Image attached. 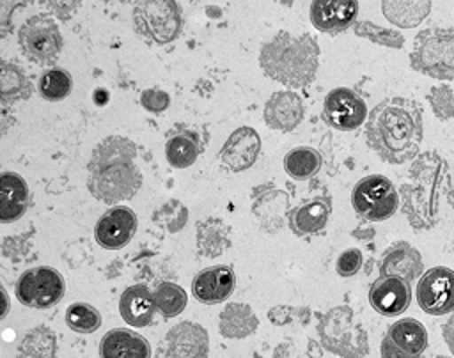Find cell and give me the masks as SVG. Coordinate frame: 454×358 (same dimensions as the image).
Here are the masks:
<instances>
[{"label": "cell", "mask_w": 454, "mask_h": 358, "mask_svg": "<svg viewBox=\"0 0 454 358\" xmlns=\"http://www.w3.org/2000/svg\"><path fill=\"white\" fill-rule=\"evenodd\" d=\"M367 145L387 163L415 160L424 138L422 108L408 97H387L378 103L365 122Z\"/></svg>", "instance_id": "6da1fadb"}, {"label": "cell", "mask_w": 454, "mask_h": 358, "mask_svg": "<svg viewBox=\"0 0 454 358\" xmlns=\"http://www.w3.org/2000/svg\"><path fill=\"white\" fill-rule=\"evenodd\" d=\"M135 156L137 147L129 138L114 135L101 140L87 165L90 193L105 204L131 198L142 186V174L135 165Z\"/></svg>", "instance_id": "7a4b0ae2"}, {"label": "cell", "mask_w": 454, "mask_h": 358, "mask_svg": "<svg viewBox=\"0 0 454 358\" xmlns=\"http://www.w3.org/2000/svg\"><path fill=\"white\" fill-rule=\"evenodd\" d=\"M447 161L434 151L419 154L399 186L401 209L415 230H429L440 220V198L450 188Z\"/></svg>", "instance_id": "3957f363"}, {"label": "cell", "mask_w": 454, "mask_h": 358, "mask_svg": "<svg viewBox=\"0 0 454 358\" xmlns=\"http://www.w3.org/2000/svg\"><path fill=\"white\" fill-rule=\"evenodd\" d=\"M259 64L264 74L289 89L309 85L317 73L319 46L310 34L278 32L262 44Z\"/></svg>", "instance_id": "277c9868"}, {"label": "cell", "mask_w": 454, "mask_h": 358, "mask_svg": "<svg viewBox=\"0 0 454 358\" xmlns=\"http://www.w3.org/2000/svg\"><path fill=\"white\" fill-rule=\"evenodd\" d=\"M317 335L323 349L340 358H364L369 353V335L348 305L317 314Z\"/></svg>", "instance_id": "5b68a950"}, {"label": "cell", "mask_w": 454, "mask_h": 358, "mask_svg": "<svg viewBox=\"0 0 454 358\" xmlns=\"http://www.w3.org/2000/svg\"><path fill=\"white\" fill-rule=\"evenodd\" d=\"M410 66L436 80H454V27H431L417 34Z\"/></svg>", "instance_id": "8992f818"}, {"label": "cell", "mask_w": 454, "mask_h": 358, "mask_svg": "<svg viewBox=\"0 0 454 358\" xmlns=\"http://www.w3.org/2000/svg\"><path fill=\"white\" fill-rule=\"evenodd\" d=\"M137 32L156 44L172 43L183 27L181 5L174 0H145L133 7Z\"/></svg>", "instance_id": "52a82bcc"}, {"label": "cell", "mask_w": 454, "mask_h": 358, "mask_svg": "<svg viewBox=\"0 0 454 358\" xmlns=\"http://www.w3.org/2000/svg\"><path fill=\"white\" fill-rule=\"evenodd\" d=\"M351 206L358 216L369 222L390 218L399 206V191L394 183L381 175L372 174L362 177L351 191Z\"/></svg>", "instance_id": "ba28073f"}, {"label": "cell", "mask_w": 454, "mask_h": 358, "mask_svg": "<svg viewBox=\"0 0 454 358\" xmlns=\"http://www.w3.org/2000/svg\"><path fill=\"white\" fill-rule=\"evenodd\" d=\"M18 41L23 53L41 66L53 64L64 46L57 23L44 14H35L25 19L20 27Z\"/></svg>", "instance_id": "9c48e42d"}, {"label": "cell", "mask_w": 454, "mask_h": 358, "mask_svg": "<svg viewBox=\"0 0 454 358\" xmlns=\"http://www.w3.org/2000/svg\"><path fill=\"white\" fill-rule=\"evenodd\" d=\"M66 291L62 275L50 266H35L23 271L16 282V298L30 308H50L57 305Z\"/></svg>", "instance_id": "30bf717a"}, {"label": "cell", "mask_w": 454, "mask_h": 358, "mask_svg": "<svg viewBox=\"0 0 454 358\" xmlns=\"http://www.w3.org/2000/svg\"><path fill=\"white\" fill-rule=\"evenodd\" d=\"M417 303L431 315H443L454 310V271L434 266L422 273L417 284Z\"/></svg>", "instance_id": "8fae6325"}, {"label": "cell", "mask_w": 454, "mask_h": 358, "mask_svg": "<svg viewBox=\"0 0 454 358\" xmlns=\"http://www.w3.org/2000/svg\"><path fill=\"white\" fill-rule=\"evenodd\" d=\"M323 119L335 129L353 131L365 122L367 105L353 89L337 87L323 101Z\"/></svg>", "instance_id": "7c38bea8"}, {"label": "cell", "mask_w": 454, "mask_h": 358, "mask_svg": "<svg viewBox=\"0 0 454 358\" xmlns=\"http://www.w3.org/2000/svg\"><path fill=\"white\" fill-rule=\"evenodd\" d=\"M427 347V331L420 321L403 317L390 324L380 351L381 358H420Z\"/></svg>", "instance_id": "4fadbf2b"}, {"label": "cell", "mask_w": 454, "mask_h": 358, "mask_svg": "<svg viewBox=\"0 0 454 358\" xmlns=\"http://www.w3.org/2000/svg\"><path fill=\"white\" fill-rule=\"evenodd\" d=\"M250 209L259 229L266 234H275L284 229L289 216V197L273 183H264L252 190Z\"/></svg>", "instance_id": "5bb4252c"}, {"label": "cell", "mask_w": 454, "mask_h": 358, "mask_svg": "<svg viewBox=\"0 0 454 358\" xmlns=\"http://www.w3.org/2000/svg\"><path fill=\"white\" fill-rule=\"evenodd\" d=\"M137 214L126 206H114L105 211L94 227V239L106 250L126 246L137 232Z\"/></svg>", "instance_id": "9a60e30c"}, {"label": "cell", "mask_w": 454, "mask_h": 358, "mask_svg": "<svg viewBox=\"0 0 454 358\" xmlns=\"http://www.w3.org/2000/svg\"><path fill=\"white\" fill-rule=\"evenodd\" d=\"M163 353L165 358H207V331L192 321L177 323L165 335Z\"/></svg>", "instance_id": "2e32d148"}, {"label": "cell", "mask_w": 454, "mask_h": 358, "mask_svg": "<svg viewBox=\"0 0 454 358\" xmlns=\"http://www.w3.org/2000/svg\"><path fill=\"white\" fill-rule=\"evenodd\" d=\"M261 152V138L254 128L241 126L234 129L220 151L222 163L232 172L250 168Z\"/></svg>", "instance_id": "e0dca14e"}, {"label": "cell", "mask_w": 454, "mask_h": 358, "mask_svg": "<svg viewBox=\"0 0 454 358\" xmlns=\"http://www.w3.org/2000/svg\"><path fill=\"white\" fill-rule=\"evenodd\" d=\"M411 301L410 284L397 276H378L369 289L371 307L387 317L403 314Z\"/></svg>", "instance_id": "ac0fdd59"}, {"label": "cell", "mask_w": 454, "mask_h": 358, "mask_svg": "<svg viewBox=\"0 0 454 358\" xmlns=\"http://www.w3.org/2000/svg\"><path fill=\"white\" fill-rule=\"evenodd\" d=\"M358 14L355 0H316L310 4V21L316 30L339 34L353 27Z\"/></svg>", "instance_id": "d6986e66"}, {"label": "cell", "mask_w": 454, "mask_h": 358, "mask_svg": "<svg viewBox=\"0 0 454 358\" xmlns=\"http://www.w3.org/2000/svg\"><path fill=\"white\" fill-rule=\"evenodd\" d=\"M330 214L332 198L328 193H321L293 207L287 216V225L296 236L303 237L323 230L330 220Z\"/></svg>", "instance_id": "ffe728a7"}, {"label": "cell", "mask_w": 454, "mask_h": 358, "mask_svg": "<svg viewBox=\"0 0 454 358\" xmlns=\"http://www.w3.org/2000/svg\"><path fill=\"white\" fill-rule=\"evenodd\" d=\"M234 285L236 275L232 268L218 264L206 268L193 276L192 292L199 301L206 305H215L227 300V296H231V292L234 291Z\"/></svg>", "instance_id": "44dd1931"}, {"label": "cell", "mask_w": 454, "mask_h": 358, "mask_svg": "<svg viewBox=\"0 0 454 358\" xmlns=\"http://www.w3.org/2000/svg\"><path fill=\"white\" fill-rule=\"evenodd\" d=\"M303 101L293 90H278L264 105V122L277 131H293L303 121Z\"/></svg>", "instance_id": "7402d4cb"}, {"label": "cell", "mask_w": 454, "mask_h": 358, "mask_svg": "<svg viewBox=\"0 0 454 358\" xmlns=\"http://www.w3.org/2000/svg\"><path fill=\"white\" fill-rule=\"evenodd\" d=\"M424 262L415 246L406 241L392 243L380 261V276H397L408 284L422 275Z\"/></svg>", "instance_id": "603a6c76"}, {"label": "cell", "mask_w": 454, "mask_h": 358, "mask_svg": "<svg viewBox=\"0 0 454 358\" xmlns=\"http://www.w3.org/2000/svg\"><path fill=\"white\" fill-rule=\"evenodd\" d=\"M101 358H151V346L145 337L128 328L106 331L99 342Z\"/></svg>", "instance_id": "cb8c5ba5"}, {"label": "cell", "mask_w": 454, "mask_h": 358, "mask_svg": "<svg viewBox=\"0 0 454 358\" xmlns=\"http://www.w3.org/2000/svg\"><path fill=\"white\" fill-rule=\"evenodd\" d=\"M119 312L124 323L135 326V328H144L153 323L156 305L153 292L149 291L147 285L144 284H135L124 289L121 300H119Z\"/></svg>", "instance_id": "d4e9b609"}, {"label": "cell", "mask_w": 454, "mask_h": 358, "mask_svg": "<svg viewBox=\"0 0 454 358\" xmlns=\"http://www.w3.org/2000/svg\"><path fill=\"white\" fill-rule=\"evenodd\" d=\"M28 207V188L21 175L2 172L0 175V222L11 223L25 214Z\"/></svg>", "instance_id": "484cf974"}, {"label": "cell", "mask_w": 454, "mask_h": 358, "mask_svg": "<svg viewBox=\"0 0 454 358\" xmlns=\"http://www.w3.org/2000/svg\"><path fill=\"white\" fill-rule=\"evenodd\" d=\"M202 151L200 136L190 128H176L167 135L165 158L174 168L192 167Z\"/></svg>", "instance_id": "4316f807"}, {"label": "cell", "mask_w": 454, "mask_h": 358, "mask_svg": "<svg viewBox=\"0 0 454 358\" xmlns=\"http://www.w3.org/2000/svg\"><path fill=\"white\" fill-rule=\"evenodd\" d=\"M195 237L199 253L207 259L220 257L231 246L229 227L220 218L209 216L200 220L195 229Z\"/></svg>", "instance_id": "83f0119b"}, {"label": "cell", "mask_w": 454, "mask_h": 358, "mask_svg": "<svg viewBox=\"0 0 454 358\" xmlns=\"http://www.w3.org/2000/svg\"><path fill=\"white\" fill-rule=\"evenodd\" d=\"M259 328V319L247 303H227L220 312L218 330L225 339H247Z\"/></svg>", "instance_id": "f1b7e54d"}, {"label": "cell", "mask_w": 454, "mask_h": 358, "mask_svg": "<svg viewBox=\"0 0 454 358\" xmlns=\"http://www.w3.org/2000/svg\"><path fill=\"white\" fill-rule=\"evenodd\" d=\"M431 9V2L426 0H387L381 4L385 18L401 28L417 27Z\"/></svg>", "instance_id": "f546056e"}, {"label": "cell", "mask_w": 454, "mask_h": 358, "mask_svg": "<svg viewBox=\"0 0 454 358\" xmlns=\"http://www.w3.org/2000/svg\"><path fill=\"white\" fill-rule=\"evenodd\" d=\"M16 358H57L55 333L43 324L28 330L16 349Z\"/></svg>", "instance_id": "4dcf8cb0"}, {"label": "cell", "mask_w": 454, "mask_h": 358, "mask_svg": "<svg viewBox=\"0 0 454 358\" xmlns=\"http://www.w3.org/2000/svg\"><path fill=\"white\" fill-rule=\"evenodd\" d=\"M0 90L4 103L21 101L32 96V83L25 71L7 60L0 64Z\"/></svg>", "instance_id": "1f68e13d"}, {"label": "cell", "mask_w": 454, "mask_h": 358, "mask_svg": "<svg viewBox=\"0 0 454 358\" xmlns=\"http://www.w3.org/2000/svg\"><path fill=\"white\" fill-rule=\"evenodd\" d=\"M319 168L321 154L309 145L294 147L284 156V170L296 181L310 179L319 172Z\"/></svg>", "instance_id": "d6a6232c"}, {"label": "cell", "mask_w": 454, "mask_h": 358, "mask_svg": "<svg viewBox=\"0 0 454 358\" xmlns=\"http://www.w3.org/2000/svg\"><path fill=\"white\" fill-rule=\"evenodd\" d=\"M154 305L156 310L163 315V317H176L179 315L186 303H188V294L184 292V289L174 282H161L154 292Z\"/></svg>", "instance_id": "836d02e7"}, {"label": "cell", "mask_w": 454, "mask_h": 358, "mask_svg": "<svg viewBox=\"0 0 454 358\" xmlns=\"http://www.w3.org/2000/svg\"><path fill=\"white\" fill-rule=\"evenodd\" d=\"M66 324L76 333H94L101 326V314L85 301H76L66 308Z\"/></svg>", "instance_id": "e575fe53"}, {"label": "cell", "mask_w": 454, "mask_h": 358, "mask_svg": "<svg viewBox=\"0 0 454 358\" xmlns=\"http://www.w3.org/2000/svg\"><path fill=\"white\" fill-rule=\"evenodd\" d=\"M153 222L170 234L179 232L188 222V207L181 200L170 198L154 209Z\"/></svg>", "instance_id": "d590c367"}, {"label": "cell", "mask_w": 454, "mask_h": 358, "mask_svg": "<svg viewBox=\"0 0 454 358\" xmlns=\"http://www.w3.org/2000/svg\"><path fill=\"white\" fill-rule=\"evenodd\" d=\"M73 89V78L64 69H48L39 78V92L48 101H62Z\"/></svg>", "instance_id": "8d00e7d4"}, {"label": "cell", "mask_w": 454, "mask_h": 358, "mask_svg": "<svg viewBox=\"0 0 454 358\" xmlns=\"http://www.w3.org/2000/svg\"><path fill=\"white\" fill-rule=\"evenodd\" d=\"M353 30L358 37L369 39L376 44L381 46H388V48H403L404 44V37L401 32H397L395 28H387V27H380L372 21H355Z\"/></svg>", "instance_id": "74e56055"}, {"label": "cell", "mask_w": 454, "mask_h": 358, "mask_svg": "<svg viewBox=\"0 0 454 358\" xmlns=\"http://www.w3.org/2000/svg\"><path fill=\"white\" fill-rule=\"evenodd\" d=\"M427 101L436 119L449 121L454 117V89L450 85H434L427 94Z\"/></svg>", "instance_id": "f35d334b"}, {"label": "cell", "mask_w": 454, "mask_h": 358, "mask_svg": "<svg viewBox=\"0 0 454 358\" xmlns=\"http://www.w3.org/2000/svg\"><path fill=\"white\" fill-rule=\"evenodd\" d=\"M30 245H32V239H30L28 232H25L21 236H7L2 243V252L7 259L18 262L27 257V253L30 252Z\"/></svg>", "instance_id": "ab89813d"}, {"label": "cell", "mask_w": 454, "mask_h": 358, "mask_svg": "<svg viewBox=\"0 0 454 358\" xmlns=\"http://www.w3.org/2000/svg\"><path fill=\"white\" fill-rule=\"evenodd\" d=\"M309 315H310V310L309 308H293V307H273L270 312H268V319L275 324V326H284V324H289L293 323L294 319L301 321L303 324L309 321Z\"/></svg>", "instance_id": "60d3db41"}, {"label": "cell", "mask_w": 454, "mask_h": 358, "mask_svg": "<svg viewBox=\"0 0 454 358\" xmlns=\"http://www.w3.org/2000/svg\"><path fill=\"white\" fill-rule=\"evenodd\" d=\"M140 105L151 113H161L170 106V96L161 89H147L140 94Z\"/></svg>", "instance_id": "b9f144b4"}, {"label": "cell", "mask_w": 454, "mask_h": 358, "mask_svg": "<svg viewBox=\"0 0 454 358\" xmlns=\"http://www.w3.org/2000/svg\"><path fill=\"white\" fill-rule=\"evenodd\" d=\"M362 268V252L356 248H348L344 250L335 262V271L340 276H353L358 273Z\"/></svg>", "instance_id": "7bdbcfd3"}, {"label": "cell", "mask_w": 454, "mask_h": 358, "mask_svg": "<svg viewBox=\"0 0 454 358\" xmlns=\"http://www.w3.org/2000/svg\"><path fill=\"white\" fill-rule=\"evenodd\" d=\"M442 333H443V339H445L447 347H449L450 353L454 354V312H452V315L447 319V323L443 324Z\"/></svg>", "instance_id": "ee69618b"}, {"label": "cell", "mask_w": 454, "mask_h": 358, "mask_svg": "<svg viewBox=\"0 0 454 358\" xmlns=\"http://www.w3.org/2000/svg\"><path fill=\"white\" fill-rule=\"evenodd\" d=\"M351 234H353L355 237H358V239L365 241V239H371V237L374 236V229H372V227H365V225H362V227H358V229H355Z\"/></svg>", "instance_id": "f6af8a7d"}, {"label": "cell", "mask_w": 454, "mask_h": 358, "mask_svg": "<svg viewBox=\"0 0 454 358\" xmlns=\"http://www.w3.org/2000/svg\"><path fill=\"white\" fill-rule=\"evenodd\" d=\"M108 97H110V94H108V90L106 89H96L94 90V103L96 105H105L106 101H108Z\"/></svg>", "instance_id": "bcb514c9"}, {"label": "cell", "mask_w": 454, "mask_h": 358, "mask_svg": "<svg viewBox=\"0 0 454 358\" xmlns=\"http://www.w3.org/2000/svg\"><path fill=\"white\" fill-rule=\"evenodd\" d=\"M0 292H2V298H4V303H5V307H4V310H2V314H0V319H4V317L7 315V312H9V298H7V292H5V287H4V285L0 287Z\"/></svg>", "instance_id": "7dc6e473"}, {"label": "cell", "mask_w": 454, "mask_h": 358, "mask_svg": "<svg viewBox=\"0 0 454 358\" xmlns=\"http://www.w3.org/2000/svg\"><path fill=\"white\" fill-rule=\"evenodd\" d=\"M447 198H449L450 207L454 209V186H450V188H449V191H447Z\"/></svg>", "instance_id": "c3c4849f"}, {"label": "cell", "mask_w": 454, "mask_h": 358, "mask_svg": "<svg viewBox=\"0 0 454 358\" xmlns=\"http://www.w3.org/2000/svg\"><path fill=\"white\" fill-rule=\"evenodd\" d=\"M434 358H449V356H434Z\"/></svg>", "instance_id": "681fc988"}]
</instances>
